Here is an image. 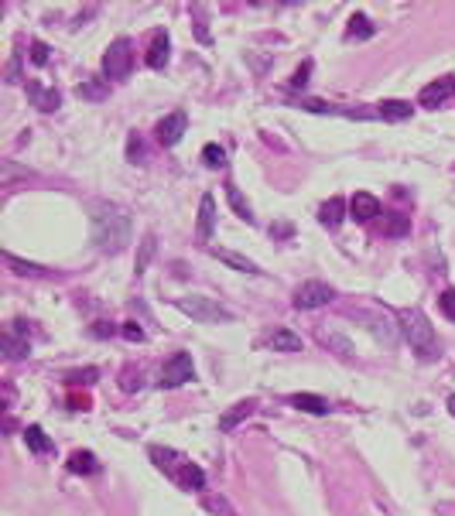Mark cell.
Segmentation results:
<instances>
[{
	"label": "cell",
	"instance_id": "2",
	"mask_svg": "<svg viewBox=\"0 0 455 516\" xmlns=\"http://www.w3.org/2000/svg\"><path fill=\"white\" fill-rule=\"evenodd\" d=\"M401 336L407 338L411 352H414L421 362H431V359H438V356H442L438 336H435L431 322L425 318V311H418V308L401 311Z\"/></svg>",
	"mask_w": 455,
	"mask_h": 516
},
{
	"label": "cell",
	"instance_id": "11",
	"mask_svg": "<svg viewBox=\"0 0 455 516\" xmlns=\"http://www.w3.org/2000/svg\"><path fill=\"white\" fill-rule=\"evenodd\" d=\"M216 230V199L213 195H202V202H199V243H209V236Z\"/></svg>",
	"mask_w": 455,
	"mask_h": 516
},
{
	"label": "cell",
	"instance_id": "6",
	"mask_svg": "<svg viewBox=\"0 0 455 516\" xmlns=\"http://www.w3.org/2000/svg\"><path fill=\"white\" fill-rule=\"evenodd\" d=\"M336 298V291L329 284H322V281H305L301 287H295V308L298 311H315V308H325L329 301Z\"/></svg>",
	"mask_w": 455,
	"mask_h": 516
},
{
	"label": "cell",
	"instance_id": "34",
	"mask_svg": "<svg viewBox=\"0 0 455 516\" xmlns=\"http://www.w3.org/2000/svg\"><path fill=\"white\" fill-rule=\"evenodd\" d=\"M100 373L89 366V369H76V373H65V383H72V387H79V383H93Z\"/></svg>",
	"mask_w": 455,
	"mask_h": 516
},
{
	"label": "cell",
	"instance_id": "17",
	"mask_svg": "<svg viewBox=\"0 0 455 516\" xmlns=\"http://www.w3.org/2000/svg\"><path fill=\"white\" fill-rule=\"evenodd\" d=\"M268 345L274 352H301V336H295L291 329H277L268 336Z\"/></svg>",
	"mask_w": 455,
	"mask_h": 516
},
{
	"label": "cell",
	"instance_id": "22",
	"mask_svg": "<svg viewBox=\"0 0 455 516\" xmlns=\"http://www.w3.org/2000/svg\"><path fill=\"white\" fill-rule=\"evenodd\" d=\"M376 27L370 25V18L367 14H352L349 18V27H346V38L349 41H367V38H374Z\"/></svg>",
	"mask_w": 455,
	"mask_h": 516
},
{
	"label": "cell",
	"instance_id": "10",
	"mask_svg": "<svg viewBox=\"0 0 455 516\" xmlns=\"http://www.w3.org/2000/svg\"><path fill=\"white\" fill-rule=\"evenodd\" d=\"M27 96L34 100V106L41 110V113H52L62 106V96H58V89H45L41 82H27Z\"/></svg>",
	"mask_w": 455,
	"mask_h": 516
},
{
	"label": "cell",
	"instance_id": "39",
	"mask_svg": "<svg viewBox=\"0 0 455 516\" xmlns=\"http://www.w3.org/2000/svg\"><path fill=\"white\" fill-rule=\"evenodd\" d=\"M120 332H124L127 342H144V329H140L137 322H124V329H120Z\"/></svg>",
	"mask_w": 455,
	"mask_h": 516
},
{
	"label": "cell",
	"instance_id": "24",
	"mask_svg": "<svg viewBox=\"0 0 455 516\" xmlns=\"http://www.w3.org/2000/svg\"><path fill=\"white\" fill-rule=\"evenodd\" d=\"M69 472H76V475H93V472H100V462H96L93 451H72Z\"/></svg>",
	"mask_w": 455,
	"mask_h": 516
},
{
	"label": "cell",
	"instance_id": "9",
	"mask_svg": "<svg viewBox=\"0 0 455 516\" xmlns=\"http://www.w3.org/2000/svg\"><path fill=\"white\" fill-rule=\"evenodd\" d=\"M349 216H352L356 223H374L376 216H380V202H376L370 192H356V195L349 199Z\"/></svg>",
	"mask_w": 455,
	"mask_h": 516
},
{
	"label": "cell",
	"instance_id": "28",
	"mask_svg": "<svg viewBox=\"0 0 455 516\" xmlns=\"http://www.w3.org/2000/svg\"><path fill=\"white\" fill-rule=\"evenodd\" d=\"M154 250H158V239H154V232H147V236L140 239V253H137V260H134L137 274L147 270V263H151V257H154Z\"/></svg>",
	"mask_w": 455,
	"mask_h": 516
},
{
	"label": "cell",
	"instance_id": "3",
	"mask_svg": "<svg viewBox=\"0 0 455 516\" xmlns=\"http://www.w3.org/2000/svg\"><path fill=\"white\" fill-rule=\"evenodd\" d=\"M175 308L182 311V315H188L192 322H206V325H226V322H233V311L223 308L219 301H213V298H206V294H185V298H178L175 301Z\"/></svg>",
	"mask_w": 455,
	"mask_h": 516
},
{
	"label": "cell",
	"instance_id": "27",
	"mask_svg": "<svg viewBox=\"0 0 455 516\" xmlns=\"http://www.w3.org/2000/svg\"><path fill=\"white\" fill-rule=\"evenodd\" d=\"M151 458H154V465H158L161 472H168L171 479H175V475H178V468H182V465H175L178 455H175L171 448H158V444H154V448H151Z\"/></svg>",
	"mask_w": 455,
	"mask_h": 516
},
{
	"label": "cell",
	"instance_id": "13",
	"mask_svg": "<svg viewBox=\"0 0 455 516\" xmlns=\"http://www.w3.org/2000/svg\"><path fill=\"white\" fill-rule=\"evenodd\" d=\"M288 404L298 407V411H305V414H315V417L329 414V400L319 397V393H291V397H288Z\"/></svg>",
	"mask_w": 455,
	"mask_h": 516
},
{
	"label": "cell",
	"instance_id": "1",
	"mask_svg": "<svg viewBox=\"0 0 455 516\" xmlns=\"http://www.w3.org/2000/svg\"><path fill=\"white\" fill-rule=\"evenodd\" d=\"M131 212L120 206V202H110L100 199L89 206V232H93V243L107 253H120L127 243H131Z\"/></svg>",
	"mask_w": 455,
	"mask_h": 516
},
{
	"label": "cell",
	"instance_id": "37",
	"mask_svg": "<svg viewBox=\"0 0 455 516\" xmlns=\"http://www.w3.org/2000/svg\"><path fill=\"white\" fill-rule=\"evenodd\" d=\"M438 305H442V311H445V318H452V322H455V287H449V291H442Z\"/></svg>",
	"mask_w": 455,
	"mask_h": 516
},
{
	"label": "cell",
	"instance_id": "15",
	"mask_svg": "<svg viewBox=\"0 0 455 516\" xmlns=\"http://www.w3.org/2000/svg\"><path fill=\"white\" fill-rule=\"evenodd\" d=\"M168 48H171L168 31H154L151 48H147V65H151V69H164V65H168Z\"/></svg>",
	"mask_w": 455,
	"mask_h": 516
},
{
	"label": "cell",
	"instance_id": "18",
	"mask_svg": "<svg viewBox=\"0 0 455 516\" xmlns=\"http://www.w3.org/2000/svg\"><path fill=\"white\" fill-rule=\"evenodd\" d=\"M25 444H27V451H34V455H48L55 444H52V438L38 428V424H27L25 428Z\"/></svg>",
	"mask_w": 455,
	"mask_h": 516
},
{
	"label": "cell",
	"instance_id": "14",
	"mask_svg": "<svg viewBox=\"0 0 455 516\" xmlns=\"http://www.w3.org/2000/svg\"><path fill=\"white\" fill-rule=\"evenodd\" d=\"M175 482H178L182 489H188V492H199V489H206V472H202L199 465L182 462L178 475H175Z\"/></svg>",
	"mask_w": 455,
	"mask_h": 516
},
{
	"label": "cell",
	"instance_id": "8",
	"mask_svg": "<svg viewBox=\"0 0 455 516\" xmlns=\"http://www.w3.org/2000/svg\"><path fill=\"white\" fill-rule=\"evenodd\" d=\"M449 96H455V79L452 76H442L428 82L425 89H421V96H418V103L425 106V110H438V106L445 103Z\"/></svg>",
	"mask_w": 455,
	"mask_h": 516
},
{
	"label": "cell",
	"instance_id": "7",
	"mask_svg": "<svg viewBox=\"0 0 455 516\" xmlns=\"http://www.w3.org/2000/svg\"><path fill=\"white\" fill-rule=\"evenodd\" d=\"M185 130H188V117L182 110H175V113H168L158 127H154V137H158L161 147H175L185 137Z\"/></svg>",
	"mask_w": 455,
	"mask_h": 516
},
{
	"label": "cell",
	"instance_id": "26",
	"mask_svg": "<svg viewBox=\"0 0 455 516\" xmlns=\"http://www.w3.org/2000/svg\"><path fill=\"white\" fill-rule=\"evenodd\" d=\"M4 260L14 267V274H21V277H45L48 270L41 267V263H31V260H21V257H14V253H4Z\"/></svg>",
	"mask_w": 455,
	"mask_h": 516
},
{
	"label": "cell",
	"instance_id": "42",
	"mask_svg": "<svg viewBox=\"0 0 455 516\" xmlns=\"http://www.w3.org/2000/svg\"><path fill=\"white\" fill-rule=\"evenodd\" d=\"M110 332H113V329H110L107 322H96V325H93V336H100V338H103V336H110Z\"/></svg>",
	"mask_w": 455,
	"mask_h": 516
},
{
	"label": "cell",
	"instance_id": "12",
	"mask_svg": "<svg viewBox=\"0 0 455 516\" xmlns=\"http://www.w3.org/2000/svg\"><path fill=\"white\" fill-rule=\"evenodd\" d=\"M0 352H4L7 359H27V356H31V342H27V338H18L14 329H7V332L0 336Z\"/></svg>",
	"mask_w": 455,
	"mask_h": 516
},
{
	"label": "cell",
	"instance_id": "19",
	"mask_svg": "<svg viewBox=\"0 0 455 516\" xmlns=\"http://www.w3.org/2000/svg\"><path fill=\"white\" fill-rule=\"evenodd\" d=\"M319 219H322V226H329V230H336L343 219H346V202L336 195V199H329L325 206L319 209Z\"/></svg>",
	"mask_w": 455,
	"mask_h": 516
},
{
	"label": "cell",
	"instance_id": "21",
	"mask_svg": "<svg viewBox=\"0 0 455 516\" xmlns=\"http://www.w3.org/2000/svg\"><path fill=\"white\" fill-rule=\"evenodd\" d=\"M216 260H223V263H230L233 270H243V274H264L253 260H246V257H240V253H233V250H209Z\"/></svg>",
	"mask_w": 455,
	"mask_h": 516
},
{
	"label": "cell",
	"instance_id": "35",
	"mask_svg": "<svg viewBox=\"0 0 455 516\" xmlns=\"http://www.w3.org/2000/svg\"><path fill=\"white\" fill-rule=\"evenodd\" d=\"M322 342H325V345H336V349H339V356H352V345H349L343 336H336V332H325Z\"/></svg>",
	"mask_w": 455,
	"mask_h": 516
},
{
	"label": "cell",
	"instance_id": "33",
	"mask_svg": "<svg viewBox=\"0 0 455 516\" xmlns=\"http://www.w3.org/2000/svg\"><path fill=\"white\" fill-rule=\"evenodd\" d=\"M202 506H206V510H209V513L237 516V513H233V506H230V503H226V499H223V496H206V499H202Z\"/></svg>",
	"mask_w": 455,
	"mask_h": 516
},
{
	"label": "cell",
	"instance_id": "23",
	"mask_svg": "<svg viewBox=\"0 0 455 516\" xmlns=\"http://www.w3.org/2000/svg\"><path fill=\"white\" fill-rule=\"evenodd\" d=\"M376 113L383 117V120H407L411 117V103H404V100H383V103H376Z\"/></svg>",
	"mask_w": 455,
	"mask_h": 516
},
{
	"label": "cell",
	"instance_id": "41",
	"mask_svg": "<svg viewBox=\"0 0 455 516\" xmlns=\"http://www.w3.org/2000/svg\"><path fill=\"white\" fill-rule=\"evenodd\" d=\"M270 236H274V239H277V236H291V226H288V223H274V226H270Z\"/></svg>",
	"mask_w": 455,
	"mask_h": 516
},
{
	"label": "cell",
	"instance_id": "36",
	"mask_svg": "<svg viewBox=\"0 0 455 516\" xmlns=\"http://www.w3.org/2000/svg\"><path fill=\"white\" fill-rule=\"evenodd\" d=\"M192 14L199 18V25H195V31H199V41H206V45H209V31H206V7H202V4H195V7H192Z\"/></svg>",
	"mask_w": 455,
	"mask_h": 516
},
{
	"label": "cell",
	"instance_id": "25",
	"mask_svg": "<svg viewBox=\"0 0 455 516\" xmlns=\"http://www.w3.org/2000/svg\"><path fill=\"white\" fill-rule=\"evenodd\" d=\"M226 199H230V206H233V212L240 216L243 223H250V226H253V209H250V202L243 199V192L237 188V185H226Z\"/></svg>",
	"mask_w": 455,
	"mask_h": 516
},
{
	"label": "cell",
	"instance_id": "43",
	"mask_svg": "<svg viewBox=\"0 0 455 516\" xmlns=\"http://www.w3.org/2000/svg\"><path fill=\"white\" fill-rule=\"evenodd\" d=\"M449 414H452V417H455V393H452V397H449Z\"/></svg>",
	"mask_w": 455,
	"mask_h": 516
},
{
	"label": "cell",
	"instance_id": "29",
	"mask_svg": "<svg viewBox=\"0 0 455 516\" xmlns=\"http://www.w3.org/2000/svg\"><path fill=\"white\" fill-rule=\"evenodd\" d=\"M76 93H79L82 100H107V86L100 79H82Z\"/></svg>",
	"mask_w": 455,
	"mask_h": 516
},
{
	"label": "cell",
	"instance_id": "5",
	"mask_svg": "<svg viewBox=\"0 0 455 516\" xmlns=\"http://www.w3.org/2000/svg\"><path fill=\"white\" fill-rule=\"evenodd\" d=\"M195 376V366H192V356L188 352H175L171 359L161 366V376H158V387L161 390H175L182 387V383H188Z\"/></svg>",
	"mask_w": 455,
	"mask_h": 516
},
{
	"label": "cell",
	"instance_id": "40",
	"mask_svg": "<svg viewBox=\"0 0 455 516\" xmlns=\"http://www.w3.org/2000/svg\"><path fill=\"white\" fill-rule=\"evenodd\" d=\"M308 72H312V62H305V65L298 69L295 79H291V86H305V82H308Z\"/></svg>",
	"mask_w": 455,
	"mask_h": 516
},
{
	"label": "cell",
	"instance_id": "32",
	"mask_svg": "<svg viewBox=\"0 0 455 516\" xmlns=\"http://www.w3.org/2000/svg\"><path fill=\"white\" fill-rule=\"evenodd\" d=\"M144 154H147V151H144V140H140L137 133H131V137H127V161H131V164H140Z\"/></svg>",
	"mask_w": 455,
	"mask_h": 516
},
{
	"label": "cell",
	"instance_id": "31",
	"mask_svg": "<svg viewBox=\"0 0 455 516\" xmlns=\"http://www.w3.org/2000/svg\"><path fill=\"white\" fill-rule=\"evenodd\" d=\"M202 161H206V168H226V151L219 144H206L202 147Z\"/></svg>",
	"mask_w": 455,
	"mask_h": 516
},
{
	"label": "cell",
	"instance_id": "20",
	"mask_svg": "<svg viewBox=\"0 0 455 516\" xmlns=\"http://www.w3.org/2000/svg\"><path fill=\"white\" fill-rule=\"evenodd\" d=\"M250 414H253V400H240V404H233L230 411L219 417V431H233L243 417H250Z\"/></svg>",
	"mask_w": 455,
	"mask_h": 516
},
{
	"label": "cell",
	"instance_id": "30",
	"mask_svg": "<svg viewBox=\"0 0 455 516\" xmlns=\"http://www.w3.org/2000/svg\"><path fill=\"white\" fill-rule=\"evenodd\" d=\"M411 232V219L407 216H387L383 219V236H407Z\"/></svg>",
	"mask_w": 455,
	"mask_h": 516
},
{
	"label": "cell",
	"instance_id": "38",
	"mask_svg": "<svg viewBox=\"0 0 455 516\" xmlns=\"http://www.w3.org/2000/svg\"><path fill=\"white\" fill-rule=\"evenodd\" d=\"M31 62L34 65H45L48 62V45L45 41H31Z\"/></svg>",
	"mask_w": 455,
	"mask_h": 516
},
{
	"label": "cell",
	"instance_id": "4",
	"mask_svg": "<svg viewBox=\"0 0 455 516\" xmlns=\"http://www.w3.org/2000/svg\"><path fill=\"white\" fill-rule=\"evenodd\" d=\"M134 69V45L131 38H117L103 55V76L107 79H127Z\"/></svg>",
	"mask_w": 455,
	"mask_h": 516
},
{
	"label": "cell",
	"instance_id": "16",
	"mask_svg": "<svg viewBox=\"0 0 455 516\" xmlns=\"http://www.w3.org/2000/svg\"><path fill=\"white\" fill-rule=\"evenodd\" d=\"M367 322H370V332H374V336L380 338L383 345H397V336H401V329H397V325H394V322H390L387 315H383V318H380V315H374V318H367Z\"/></svg>",
	"mask_w": 455,
	"mask_h": 516
}]
</instances>
